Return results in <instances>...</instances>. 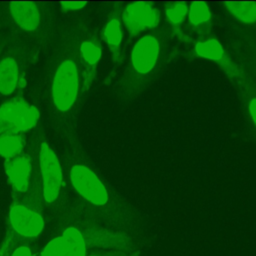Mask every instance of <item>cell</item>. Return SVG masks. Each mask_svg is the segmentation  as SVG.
Listing matches in <instances>:
<instances>
[{
	"label": "cell",
	"mask_w": 256,
	"mask_h": 256,
	"mask_svg": "<svg viewBox=\"0 0 256 256\" xmlns=\"http://www.w3.org/2000/svg\"><path fill=\"white\" fill-rule=\"evenodd\" d=\"M20 79L19 66L12 56H5L0 60V94L9 96L18 87Z\"/></svg>",
	"instance_id": "11"
},
{
	"label": "cell",
	"mask_w": 256,
	"mask_h": 256,
	"mask_svg": "<svg viewBox=\"0 0 256 256\" xmlns=\"http://www.w3.org/2000/svg\"><path fill=\"white\" fill-rule=\"evenodd\" d=\"M25 140L20 134L0 135V156L7 159L23 154Z\"/></svg>",
	"instance_id": "12"
},
{
	"label": "cell",
	"mask_w": 256,
	"mask_h": 256,
	"mask_svg": "<svg viewBox=\"0 0 256 256\" xmlns=\"http://www.w3.org/2000/svg\"><path fill=\"white\" fill-rule=\"evenodd\" d=\"M9 11L15 24L26 32L34 31L40 25V11L35 2H10Z\"/></svg>",
	"instance_id": "10"
},
{
	"label": "cell",
	"mask_w": 256,
	"mask_h": 256,
	"mask_svg": "<svg viewBox=\"0 0 256 256\" xmlns=\"http://www.w3.org/2000/svg\"><path fill=\"white\" fill-rule=\"evenodd\" d=\"M138 251L132 249L127 250H96L89 253L87 256H137Z\"/></svg>",
	"instance_id": "20"
},
{
	"label": "cell",
	"mask_w": 256,
	"mask_h": 256,
	"mask_svg": "<svg viewBox=\"0 0 256 256\" xmlns=\"http://www.w3.org/2000/svg\"><path fill=\"white\" fill-rule=\"evenodd\" d=\"M80 52L84 62L90 66L96 65L102 54L100 47L91 41H84L80 46Z\"/></svg>",
	"instance_id": "18"
},
{
	"label": "cell",
	"mask_w": 256,
	"mask_h": 256,
	"mask_svg": "<svg viewBox=\"0 0 256 256\" xmlns=\"http://www.w3.org/2000/svg\"><path fill=\"white\" fill-rule=\"evenodd\" d=\"M60 236L64 241V256H87L91 250L132 249L131 242L126 236L86 227L74 221L64 224Z\"/></svg>",
	"instance_id": "1"
},
{
	"label": "cell",
	"mask_w": 256,
	"mask_h": 256,
	"mask_svg": "<svg viewBox=\"0 0 256 256\" xmlns=\"http://www.w3.org/2000/svg\"><path fill=\"white\" fill-rule=\"evenodd\" d=\"M5 173L9 184L18 194L28 191L32 173L31 159L26 154H20L4 162Z\"/></svg>",
	"instance_id": "8"
},
{
	"label": "cell",
	"mask_w": 256,
	"mask_h": 256,
	"mask_svg": "<svg viewBox=\"0 0 256 256\" xmlns=\"http://www.w3.org/2000/svg\"><path fill=\"white\" fill-rule=\"evenodd\" d=\"M195 52L200 57L214 61H218L224 56L223 47L216 39H209L204 42H198L195 45Z\"/></svg>",
	"instance_id": "15"
},
{
	"label": "cell",
	"mask_w": 256,
	"mask_h": 256,
	"mask_svg": "<svg viewBox=\"0 0 256 256\" xmlns=\"http://www.w3.org/2000/svg\"><path fill=\"white\" fill-rule=\"evenodd\" d=\"M123 21L130 34L154 28L159 24L160 13L152 7L151 2H132L123 12Z\"/></svg>",
	"instance_id": "7"
},
{
	"label": "cell",
	"mask_w": 256,
	"mask_h": 256,
	"mask_svg": "<svg viewBox=\"0 0 256 256\" xmlns=\"http://www.w3.org/2000/svg\"><path fill=\"white\" fill-rule=\"evenodd\" d=\"M188 13V6L185 2H170L165 6V14L173 24H180Z\"/></svg>",
	"instance_id": "17"
},
{
	"label": "cell",
	"mask_w": 256,
	"mask_h": 256,
	"mask_svg": "<svg viewBox=\"0 0 256 256\" xmlns=\"http://www.w3.org/2000/svg\"><path fill=\"white\" fill-rule=\"evenodd\" d=\"M7 224V234L17 243L31 244L45 228V220L40 210L18 199L10 205Z\"/></svg>",
	"instance_id": "2"
},
{
	"label": "cell",
	"mask_w": 256,
	"mask_h": 256,
	"mask_svg": "<svg viewBox=\"0 0 256 256\" xmlns=\"http://www.w3.org/2000/svg\"><path fill=\"white\" fill-rule=\"evenodd\" d=\"M104 39L108 46L110 47L115 58L119 56V47L122 40V29L121 24L118 19L112 18L110 19L104 28Z\"/></svg>",
	"instance_id": "14"
},
{
	"label": "cell",
	"mask_w": 256,
	"mask_h": 256,
	"mask_svg": "<svg viewBox=\"0 0 256 256\" xmlns=\"http://www.w3.org/2000/svg\"><path fill=\"white\" fill-rule=\"evenodd\" d=\"M65 246L60 235L52 238L38 253L33 256H64Z\"/></svg>",
	"instance_id": "19"
},
{
	"label": "cell",
	"mask_w": 256,
	"mask_h": 256,
	"mask_svg": "<svg viewBox=\"0 0 256 256\" xmlns=\"http://www.w3.org/2000/svg\"><path fill=\"white\" fill-rule=\"evenodd\" d=\"M160 46L152 35H146L136 42L131 53V62L134 69L141 74L150 72L156 64Z\"/></svg>",
	"instance_id": "9"
},
{
	"label": "cell",
	"mask_w": 256,
	"mask_h": 256,
	"mask_svg": "<svg viewBox=\"0 0 256 256\" xmlns=\"http://www.w3.org/2000/svg\"><path fill=\"white\" fill-rule=\"evenodd\" d=\"M86 4H87V2H84V1H65V2H61L62 8L64 10H68V11H74V10L82 9Z\"/></svg>",
	"instance_id": "22"
},
{
	"label": "cell",
	"mask_w": 256,
	"mask_h": 256,
	"mask_svg": "<svg viewBox=\"0 0 256 256\" xmlns=\"http://www.w3.org/2000/svg\"><path fill=\"white\" fill-rule=\"evenodd\" d=\"M38 165L41 176V194L43 202L47 206H52L59 198L63 174L57 155L46 141L40 143Z\"/></svg>",
	"instance_id": "4"
},
{
	"label": "cell",
	"mask_w": 256,
	"mask_h": 256,
	"mask_svg": "<svg viewBox=\"0 0 256 256\" xmlns=\"http://www.w3.org/2000/svg\"><path fill=\"white\" fill-rule=\"evenodd\" d=\"M69 178L74 190L87 202L95 206H104L108 202V192L105 186L87 166L73 165Z\"/></svg>",
	"instance_id": "5"
},
{
	"label": "cell",
	"mask_w": 256,
	"mask_h": 256,
	"mask_svg": "<svg viewBox=\"0 0 256 256\" xmlns=\"http://www.w3.org/2000/svg\"><path fill=\"white\" fill-rule=\"evenodd\" d=\"M211 17V13L207 3L205 2H192L188 11L189 23L193 26H197L201 23L208 21Z\"/></svg>",
	"instance_id": "16"
},
{
	"label": "cell",
	"mask_w": 256,
	"mask_h": 256,
	"mask_svg": "<svg viewBox=\"0 0 256 256\" xmlns=\"http://www.w3.org/2000/svg\"><path fill=\"white\" fill-rule=\"evenodd\" d=\"M39 110L21 97H13L0 106V120L10 124L20 134L36 126Z\"/></svg>",
	"instance_id": "6"
},
{
	"label": "cell",
	"mask_w": 256,
	"mask_h": 256,
	"mask_svg": "<svg viewBox=\"0 0 256 256\" xmlns=\"http://www.w3.org/2000/svg\"><path fill=\"white\" fill-rule=\"evenodd\" d=\"M79 91V73L75 61L66 58L57 66L51 86L54 107L60 112H67L74 105Z\"/></svg>",
	"instance_id": "3"
},
{
	"label": "cell",
	"mask_w": 256,
	"mask_h": 256,
	"mask_svg": "<svg viewBox=\"0 0 256 256\" xmlns=\"http://www.w3.org/2000/svg\"><path fill=\"white\" fill-rule=\"evenodd\" d=\"M249 112H250V115H251L254 123L256 124V98L251 100V102L249 104Z\"/></svg>",
	"instance_id": "24"
},
{
	"label": "cell",
	"mask_w": 256,
	"mask_h": 256,
	"mask_svg": "<svg viewBox=\"0 0 256 256\" xmlns=\"http://www.w3.org/2000/svg\"><path fill=\"white\" fill-rule=\"evenodd\" d=\"M226 9L243 23L256 21V2H224Z\"/></svg>",
	"instance_id": "13"
},
{
	"label": "cell",
	"mask_w": 256,
	"mask_h": 256,
	"mask_svg": "<svg viewBox=\"0 0 256 256\" xmlns=\"http://www.w3.org/2000/svg\"><path fill=\"white\" fill-rule=\"evenodd\" d=\"M14 242L15 241L8 234H6V237L0 246V256H8Z\"/></svg>",
	"instance_id": "23"
},
{
	"label": "cell",
	"mask_w": 256,
	"mask_h": 256,
	"mask_svg": "<svg viewBox=\"0 0 256 256\" xmlns=\"http://www.w3.org/2000/svg\"><path fill=\"white\" fill-rule=\"evenodd\" d=\"M33 248L29 243L14 242L8 256H33Z\"/></svg>",
	"instance_id": "21"
}]
</instances>
